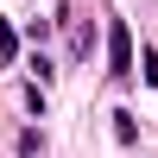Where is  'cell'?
I'll return each mask as SVG.
<instances>
[{
	"label": "cell",
	"mask_w": 158,
	"mask_h": 158,
	"mask_svg": "<svg viewBox=\"0 0 158 158\" xmlns=\"http://www.w3.org/2000/svg\"><path fill=\"white\" fill-rule=\"evenodd\" d=\"M108 70L133 76V32H127V19H108Z\"/></svg>",
	"instance_id": "cell-1"
},
{
	"label": "cell",
	"mask_w": 158,
	"mask_h": 158,
	"mask_svg": "<svg viewBox=\"0 0 158 158\" xmlns=\"http://www.w3.org/2000/svg\"><path fill=\"white\" fill-rule=\"evenodd\" d=\"M114 139H120V146L139 139V120H133V114H114Z\"/></svg>",
	"instance_id": "cell-2"
},
{
	"label": "cell",
	"mask_w": 158,
	"mask_h": 158,
	"mask_svg": "<svg viewBox=\"0 0 158 158\" xmlns=\"http://www.w3.org/2000/svg\"><path fill=\"white\" fill-rule=\"evenodd\" d=\"M19 57V32H13V25H0V63H13Z\"/></svg>",
	"instance_id": "cell-3"
},
{
	"label": "cell",
	"mask_w": 158,
	"mask_h": 158,
	"mask_svg": "<svg viewBox=\"0 0 158 158\" xmlns=\"http://www.w3.org/2000/svg\"><path fill=\"white\" fill-rule=\"evenodd\" d=\"M139 63H146V82H158V51H146Z\"/></svg>",
	"instance_id": "cell-4"
}]
</instances>
